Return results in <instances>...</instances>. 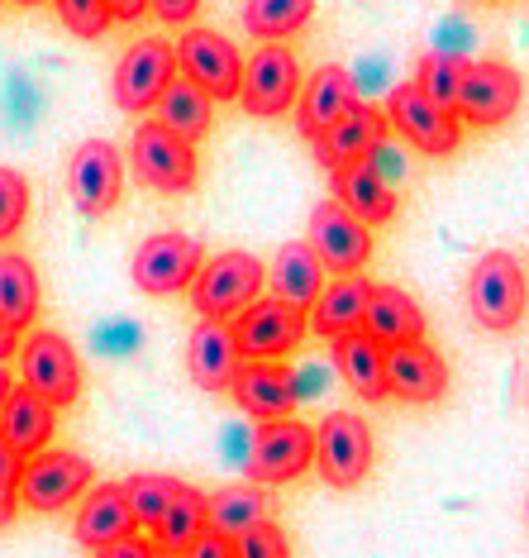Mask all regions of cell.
Masks as SVG:
<instances>
[{
  "label": "cell",
  "mask_w": 529,
  "mask_h": 558,
  "mask_svg": "<svg viewBox=\"0 0 529 558\" xmlns=\"http://www.w3.org/2000/svg\"><path fill=\"white\" fill-rule=\"evenodd\" d=\"M262 282H268L262 258H254V253H244V248L216 253V258H206V268H200V277L192 282V306L200 311V320L234 325L238 315L262 296Z\"/></svg>",
  "instance_id": "1"
},
{
  "label": "cell",
  "mask_w": 529,
  "mask_h": 558,
  "mask_svg": "<svg viewBox=\"0 0 529 558\" xmlns=\"http://www.w3.org/2000/svg\"><path fill=\"white\" fill-rule=\"evenodd\" d=\"M525 268L520 258L506 248H491L472 263V277H468V306H472V320L491 329V335H510L515 325L525 320Z\"/></svg>",
  "instance_id": "2"
},
{
  "label": "cell",
  "mask_w": 529,
  "mask_h": 558,
  "mask_svg": "<svg viewBox=\"0 0 529 558\" xmlns=\"http://www.w3.org/2000/svg\"><path fill=\"white\" fill-rule=\"evenodd\" d=\"M386 124L425 158H448L463 144V120L439 106V100H430L415 82H401L386 96Z\"/></svg>",
  "instance_id": "3"
},
{
  "label": "cell",
  "mask_w": 529,
  "mask_h": 558,
  "mask_svg": "<svg viewBox=\"0 0 529 558\" xmlns=\"http://www.w3.org/2000/svg\"><path fill=\"white\" fill-rule=\"evenodd\" d=\"M20 387L39 391L48 405H77L82 397V359L72 349V339H62L58 329H34L29 339H20Z\"/></svg>",
  "instance_id": "4"
},
{
  "label": "cell",
  "mask_w": 529,
  "mask_h": 558,
  "mask_svg": "<svg viewBox=\"0 0 529 558\" xmlns=\"http://www.w3.org/2000/svg\"><path fill=\"white\" fill-rule=\"evenodd\" d=\"M130 162L134 177L144 186H153L162 196H182L196 186V144H186L182 134H172L168 124L144 120L130 138Z\"/></svg>",
  "instance_id": "5"
},
{
  "label": "cell",
  "mask_w": 529,
  "mask_h": 558,
  "mask_svg": "<svg viewBox=\"0 0 529 558\" xmlns=\"http://www.w3.org/2000/svg\"><path fill=\"white\" fill-rule=\"evenodd\" d=\"M372 425L353 411H330L315 425V468L330 487L348 492L372 473Z\"/></svg>",
  "instance_id": "6"
},
{
  "label": "cell",
  "mask_w": 529,
  "mask_h": 558,
  "mask_svg": "<svg viewBox=\"0 0 529 558\" xmlns=\"http://www.w3.org/2000/svg\"><path fill=\"white\" fill-rule=\"evenodd\" d=\"M91 477L96 468L86 453H72V449H44L24 463V477H20V506L39 515H53V511H67L77 497L91 492Z\"/></svg>",
  "instance_id": "7"
},
{
  "label": "cell",
  "mask_w": 529,
  "mask_h": 558,
  "mask_svg": "<svg viewBox=\"0 0 529 558\" xmlns=\"http://www.w3.org/2000/svg\"><path fill=\"white\" fill-rule=\"evenodd\" d=\"M206 268V248L196 234H148L134 253V282L148 296H176V291H192V282Z\"/></svg>",
  "instance_id": "8"
},
{
  "label": "cell",
  "mask_w": 529,
  "mask_h": 558,
  "mask_svg": "<svg viewBox=\"0 0 529 558\" xmlns=\"http://www.w3.org/2000/svg\"><path fill=\"white\" fill-rule=\"evenodd\" d=\"M300 96V62L286 44H258V53L244 62V86H238V106L258 120H276L296 110Z\"/></svg>",
  "instance_id": "9"
},
{
  "label": "cell",
  "mask_w": 529,
  "mask_h": 558,
  "mask_svg": "<svg viewBox=\"0 0 529 558\" xmlns=\"http://www.w3.org/2000/svg\"><path fill=\"white\" fill-rule=\"evenodd\" d=\"M315 468V429L296 415L286 421L254 425V459H248V477L258 487H286L300 473Z\"/></svg>",
  "instance_id": "10"
},
{
  "label": "cell",
  "mask_w": 529,
  "mask_h": 558,
  "mask_svg": "<svg viewBox=\"0 0 529 558\" xmlns=\"http://www.w3.org/2000/svg\"><path fill=\"white\" fill-rule=\"evenodd\" d=\"M310 335V315L286 306L276 296H258L254 306L234 320L238 353L254 363H282L292 349H300V339Z\"/></svg>",
  "instance_id": "11"
},
{
  "label": "cell",
  "mask_w": 529,
  "mask_h": 558,
  "mask_svg": "<svg viewBox=\"0 0 529 558\" xmlns=\"http://www.w3.org/2000/svg\"><path fill=\"white\" fill-rule=\"evenodd\" d=\"M182 77V68H176V48L162 44V39H138L124 48L120 68H115V106L124 116H144V110H153L162 92Z\"/></svg>",
  "instance_id": "12"
},
{
  "label": "cell",
  "mask_w": 529,
  "mask_h": 558,
  "mask_svg": "<svg viewBox=\"0 0 529 558\" xmlns=\"http://www.w3.org/2000/svg\"><path fill=\"white\" fill-rule=\"evenodd\" d=\"M520 100H525V77L510 62H468L453 116L463 124H477V130H491V124H506L520 110Z\"/></svg>",
  "instance_id": "13"
},
{
  "label": "cell",
  "mask_w": 529,
  "mask_h": 558,
  "mask_svg": "<svg viewBox=\"0 0 529 558\" xmlns=\"http://www.w3.org/2000/svg\"><path fill=\"white\" fill-rule=\"evenodd\" d=\"M306 244L320 253L324 272H334V277L362 272V263L372 258V230L339 196L320 201V206L310 210V239Z\"/></svg>",
  "instance_id": "14"
},
{
  "label": "cell",
  "mask_w": 529,
  "mask_h": 558,
  "mask_svg": "<svg viewBox=\"0 0 529 558\" xmlns=\"http://www.w3.org/2000/svg\"><path fill=\"white\" fill-rule=\"evenodd\" d=\"M176 68H182V77H192L200 92H210L216 100H238L244 58H238V48L224 39V34L192 24V29L182 34V44H176Z\"/></svg>",
  "instance_id": "15"
},
{
  "label": "cell",
  "mask_w": 529,
  "mask_h": 558,
  "mask_svg": "<svg viewBox=\"0 0 529 558\" xmlns=\"http://www.w3.org/2000/svg\"><path fill=\"white\" fill-rule=\"evenodd\" d=\"M124 192V158L110 138H86L67 162V196L82 215H110Z\"/></svg>",
  "instance_id": "16"
},
{
  "label": "cell",
  "mask_w": 529,
  "mask_h": 558,
  "mask_svg": "<svg viewBox=\"0 0 529 558\" xmlns=\"http://www.w3.org/2000/svg\"><path fill=\"white\" fill-rule=\"evenodd\" d=\"M230 397L238 401V411L248 415V421L268 425V421H286V415H296V367L286 363H254L244 359V367H238Z\"/></svg>",
  "instance_id": "17"
},
{
  "label": "cell",
  "mask_w": 529,
  "mask_h": 558,
  "mask_svg": "<svg viewBox=\"0 0 529 558\" xmlns=\"http://www.w3.org/2000/svg\"><path fill=\"white\" fill-rule=\"evenodd\" d=\"M238 367H244V353H238L234 325L200 320L192 335H186V377H192L200 391H230Z\"/></svg>",
  "instance_id": "18"
},
{
  "label": "cell",
  "mask_w": 529,
  "mask_h": 558,
  "mask_svg": "<svg viewBox=\"0 0 529 558\" xmlns=\"http://www.w3.org/2000/svg\"><path fill=\"white\" fill-rule=\"evenodd\" d=\"M386 110H377V106H368V100H358V106L348 110L344 120L334 124L330 134L315 144V158L324 162L330 172H344V168H358V162H368L377 148L386 144Z\"/></svg>",
  "instance_id": "19"
},
{
  "label": "cell",
  "mask_w": 529,
  "mask_h": 558,
  "mask_svg": "<svg viewBox=\"0 0 529 558\" xmlns=\"http://www.w3.org/2000/svg\"><path fill=\"white\" fill-rule=\"evenodd\" d=\"M386 383H392L396 401L434 405L448 391V363L439 359V349H430L425 339L396 344V349H386Z\"/></svg>",
  "instance_id": "20"
},
{
  "label": "cell",
  "mask_w": 529,
  "mask_h": 558,
  "mask_svg": "<svg viewBox=\"0 0 529 558\" xmlns=\"http://www.w3.org/2000/svg\"><path fill=\"white\" fill-rule=\"evenodd\" d=\"M353 106H358V86H353L348 72H344V68H320L306 86H300V100H296V134H306L310 144H320V138L330 134Z\"/></svg>",
  "instance_id": "21"
},
{
  "label": "cell",
  "mask_w": 529,
  "mask_h": 558,
  "mask_svg": "<svg viewBox=\"0 0 529 558\" xmlns=\"http://www.w3.org/2000/svg\"><path fill=\"white\" fill-rule=\"evenodd\" d=\"M134 530H138V520L130 511V497H124V482H100V487H91L82 497L72 535L91 554H100V549H110V544H120L124 535H134Z\"/></svg>",
  "instance_id": "22"
},
{
  "label": "cell",
  "mask_w": 529,
  "mask_h": 558,
  "mask_svg": "<svg viewBox=\"0 0 529 558\" xmlns=\"http://www.w3.org/2000/svg\"><path fill=\"white\" fill-rule=\"evenodd\" d=\"M368 301H372V282L362 272L334 277V282H324L320 301L310 306V329L334 344V339L362 329V320H368Z\"/></svg>",
  "instance_id": "23"
},
{
  "label": "cell",
  "mask_w": 529,
  "mask_h": 558,
  "mask_svg": "<svg viewBox=\"0 0 529 558\" xmlns=\"http://www.w3.org/2000/svg\"><path fill=\"white\" fill-rule=\"evenodd\" d=\"M334 373L353 387V397L362 401H386L392 383H386V344H377L368 329H353V335L334 339Z\"/></svg>",
  "instance_id": "24"
},
{
  "label": "cell",
  "mask_w": 529,
  "mask_h": 558,
  "mask_svg": "<svg viewBox=\"0 0 529 558\" xmlns=\"http://www.w3.org/2000/svg\"><path fill=\"white\" fill-rule=\"evenodd\" d=\"M268 287L276 301H286V306L296 311H310L315 301H320L324 291V263L320 253H315L310 244H300V239H292V244L276 248L272 268H268Z\"/></svg>",
  "instance_id": "25"
},
{
  "label": "cell",
  "mask_w": 529,
  "mask_h": 558,
  "mask_svg": "<svg viewBox=\"0 0 529 558\" xmlns=\"http://www.w3.org/2000/svg\"><path fill=\"white\" fill-rule=\"evenodd\" d=\"M0 429H5V439L15 444L24 459H34V453H44L48 444H53L58 405H48L39 391H29V387H15L10 401L0 405Z\"/></svg>",
  "instance_id": "26"
},
{
  "label": "cell",
  "mask_w": 529,
  "mask_h": 558,
  "mask_svg": "<svg viewBox=\"0 0 529 558\" xmlns=\"http://www.w3.org/2000/svg\"><path fill=\"white\" fill-rule=\"evenodd\" d=\"M334 196L344 201V206L358 215L362 225H392L396 220V210H401V201H396V186L386 182L382 172L372 168V162H358V168H344V172H334Z\"/></svg>",
  "instance_id": "27"
},
{
  "label": "cell",
  "mask_w": 529,
  "mask_h": 558,
  "mask_svg": "<svg viewBox=\"0 0 529 558\" xmlns=\"http://www.w3.org/2000/svg\"><path fill=\"white\" fill-rule=\"evenodd\" d=\"M362 329H368L377 344H386V349L415 344V339H425V311L415 306L410 291H401V287H372L368 320H362Z\"/></svg>",
  "instance_id": "28"
},
{
  "label": "cell",
  "mask_w": 529,
  "mask_h": 558,
  "mask_svg": "<svg viewBox=\"0 0 529 558\" xmlns=\"http://www.w3.org/2000/svg\"><path fill=\"white\" fill-rule=\"evenodd\" d=\"M44 306V287H39V272L24 253H0V320L10 329H29L34 315Z\"/></svg>",
  "instance_id": "29"
},
{
  "label": "cell",
  "mask_w": 529,
  "mask_h": 558,
  "mask_svg": "<svg viewBox=\"0 0 529 558\" xmlns=\"http://www.w3.org/2000/svg\"><path fill=\"white\" fill-rule=\"evenodd\" d=\"M153 110H158V124H168L186 144H200V138L210 134V120H216V96L200 92L192 77H176Z\"/></svg>",
  "instance_id": "30"
},
{
  "label": "cell",
  "mask_w": 529,
  "mask_h": 558,
  "mask_svg": "<svg viewBox=\"0 0 529 558\" xmlns=\"http://www.w3.org/2000/svg\"><path fill=\"white\" fill-rule=\"evenodd\" d=\"M272 520V487H258V482H238V487H224L210 497V530L216 535L238 539L244 530Z\"/></svg>",
  "instance_id": "31"
},
{
  "label": "cell",
  "mask_w": 529,
  "mask_h": 558,
  "mask_svg": "<svg viewBox=\"0 0 529 558\" xmlns=\"http://www.w3.org/2000/svg\"><path fill=\"white\" fill-rule=\"evenodd\" d=\"M210 530V497L200 487H182V497L168 506V515H162V525L153 530V539L162 544L168 554H182Z\"/></svg>",
  "instance_id": "32"
},
{
  "label": "cell",
  "mask_w": 529,
  "mask_h": 558,
  "mask_svg": "<svg viewBox=\"0 0 529 558\" xmlns=\"http://www.w3.org/2000/svg\"><path fill=\"white\" fill-rule=\"evenodd\" d=\"M315 0H244V29L258 44H282L286 34L306 29Z\"/></svg>",
  "instance_id": "33"
},
{
  "label": "cell",
  "mask_w": 529,
  "mask_h": 558,
  "mask_svg": "<svg viewBox=\"0 0 529 558\" xmlns=\"http://www.w3.org/2000/svg\"><path fill=\"white\" fill-rule=\"evenodd\" d=\"M186 482L182 477H168V473H138L124 482V497H130V511L138 520V530H158L162 515H168V506L182 497Z\"/></svg>",
  "instance_id": "34"
},
{
  "label": "cell",
  "mask_w": 529,
  "mask_h": 558,
  "mask_svg": "<svg viewBox=\"0 0 529 558\" xmlns=\"http://www.w3.org/2000/svg\"><path fill=\"white\" fill-rule=\"evenodd\" d=\"M39 120H44V86L34 82L29 72H10V77L0 82V124L24 134Z\"/></svg>",
  "instance_id": "35"
},
{
  "label": "cell",
  "mask_w": 529,
  "mask_h": 558,
  "mask_svg": "<svg viewBox=\"0 0 529 558\" xmlns=\"http://www.w3.org/2000/svg\"><path fill=\"white\" fill-rule=\"evenodd\" d=\"M463 72H468V58L463 53H425L420 68H415V86H420L430 100H439L444 110H453L458 106Z\"/></svg>",
  "instance_id": "36"
},
{
  "label": "cell",
  "mask_w": 529,
  "mask_h": 558,
  "mask_svg": "<svg viewBox=\"0 0 529 558\" xmlns=\"http://www.w3.org/2000/svg\"><path fill=\"white\" fill-rule=\"evenodd\" d=\"M53 5H58L62 29L77 34V39H100V34H110V24H115L106 0H53Z\"/></svg>",
  "instance_id": "37"
},
{
  "label": "cell",
  "mask_w": 529,
  "mask_h": 558,
  "mask_svg": "<svg viewBox=\"0 0 529 558\" xmlns=\"http://www.w3.org/2000/svg\"><path fill=\"white\" fill-rule=\"evenodd\" d=\"M91 349L100 359H130V353L144 349V329L130 315H110V320H100L91 329Z\"/></svg>",
  "instance_id": "38"
},
{
  "label": "cell",
  "mask_w": 529,
  "mask_h": 558,
  "mask_svg": "<svg viewBox=\"0 0 529 558\" xmlns=\"http://www.w3.org/2000/svg\"><path fill=\"white\" fill-rule=\"evenodd\" d=\"M24 215H29V182L15 168H0V244L20 234Z\"/></svg>",
  "instance_id": "39"
},
{
  "label": "cell",
  "mask_w": 529,
  "mask_h": 558,
  "mask_svg": "<svg viewBox=\"0 0 529 558\" xmlns=\"http://www.w3.org/2000/svg\"><path fill=\"white\" fill-rule=\"evenodd\" d=\"M234 558H292V539L276 520H262L234 539Z\"/></svg>",
  "instance_id": "40"
},
{
  "label": "cell",
  "mask_w": 529,
  "mask_h": 558,
  "mask_svg": "<svg viewBox=\"0 0 529 558\" xmlns=\"http://www.w3.org/2000/svg\"><path fill=\"white\" fill-rule=\"evenodd\" d=\"M220 459L248 473V459H254V429H248L244 421H230V425H224V435H220Z\"/></svg>",
  "instance_id": "41"
},
{
  "label": "cell",
  "mask_w": 529,
  "mask_h": 558,
  "mask_svg": "<svg viewBox=\"0 0 529 558\" xmlns=\"http://www.w3.org/2000/svg\"><path fill=\"white\" fill-rule=\"evenodd\" d=\"M96 558H172L168 549H162V544L153 539V535H124L120 544H110V549H100Z\"/></svg>",
  "instance_id": "42"
},
{
  "label": "cell",
  "mask_w": 529,
  "mask_h": 558,
  "mask_svg": "<svg viewBox=\"0 0 529 558\" xmlns=\"http://www.w3.org/2000/svg\"><path fill=\"white\" fill-rule=\"evenodd\" d=\"M148 10L162 24H176V29H192V20L200 15V0H148Z\"/></svg>",
  "instance_id": "43"
},
{
  "label": "cell",
  "mask_w": 529,
  "mask_h": 558,
  "mask_svg": "<svg viewBox=\"0 0 529 558\" xmlns=\"http://www.w3.org/2000/svg\"><path fill=\"white\" fill-rule=\"evenodd\" d=\"M324 387H330V367H324V363H300V367H296V397H300V401L320 397Z\"/></svg>",
  "instance_id": "44"
},
{
  "label": "cell",
  "mask_w": 529,
  "mask_h": 558,
  "mask_svg": "<svg viewBox=\"0 0 529 558\" xmlns=\"http://www.w3.org/2000/svg\"><path fill=\"white\" fill-rule=\"evenodd\" d=\"M24 453L15 449V444L5 439V429H0V482H10V487H20V477H24Z\"/></svg>",
  "instance_id": "45"
},
{
  "label": "cell",
  "mask_w": 529,
  "mask_h": 558,
  "mask_svg": "<svg viewBox=\"0 0 529 558\" xmlns=\"http://www.w3.org/2000/svg\"><path fill=\"white\" fill-rule=\"evenodd\" d=\"M186 558H234V539L230 535H216V530H206L192 549H186Z\"/></svg>",
  "instance_id": "46"
},
{
  "label": "cell",
  "mask_w": 529,
  "mask_h": 558,
  "mask_svg": "<svg viewBox=\"0 0 529 558\" xmlns=\"http://www.w3.org/2000/svg\"><path fill=\"white\" fill-rule=\"evenodd\" d=\"M368 162H372V168L382 172L392 186L401 182V172H406V158H401V148H392V144H382V148H377V154H372Z\"/></svg>",
  "instance_id": "47"
},
{
  "label": "cell",
  "mask_w": 529,
  "mask_h": 558,
  "mask_svg": "<svg viewBox=\"0 0 529 558\" xmlns=\"http://www.w3.org/2000/svg\"><path fill=\"white\" fill-rule=\"evenodd\" d=\"M110 15H115V24H138L148 15V0H106Z\"/></svg>",
  "instance_id": "48"
},
{
  "label": "cell",
  "mask_w": 529,
  "mask_h": 558,
  "mask_svg": "<svg viewBox=\"0 0 529 558\" xmlns=\"http://www.w3.org/2000/svg\"><path fill=\"white\" fill-rule=\"evenodd\" d=\"M20 515V492L10 487V482H0V530H10Z\"/></svg>",
  "instance_id": "49"
},
{
  "label": "cell",
  "mask_w": 529,
  "mask_h": 558,
  "mask_svg": "<svg viewBox=\"0 0 529 558\" xmlns=\"http://www.w3.org/2000/svg\"><path fill=\"white\" fill-rule=\"evenodd\" d=\"M15 353H20V329H10L5 320H0V363L15 359Z\"/></svg>",
  "instance_id": "50"
},
{
  "label": "cell",
  "mask_w": 529,
  "mask_h": 558,
  "mask_svg": "<svg viewBox=\"0 0 529 558\" xmlns=\"http://www.w3.org/2000/svg\"><path fill=\"white\" fill-rule=\"evenodd\" d=\"M10 391H15V377H10V373H5V363H0V405L10 401Z\"/></svg>",
  "instance_id": "51"
},
{
  "label": "cell",
  "mask_w": 529,
  "mask_h": 558,
  "mask_svg": "<svg viewBox=\"0 0 529 558\" xmlns=\"http://www.w3.org/2000/svg\"><path fill=\"white\" fill-rule=\"evenodd\" d=\"M520 401L529 405V367H525V377H520Z\"/></svg>",
  "instance_id": "52"
},
{
  "label": "cell",
  "mask_w": 529,
  "mask_h": 558,
  "mask_svg": "<svg viewBox=\"0 0 529 558\" xmlns=\"http://www.w3.org/2000/svg\"><path fill=\"white\" fill-rule=\"evenodd\" d=\"M15 5H44V0H15Z\"/></svg>",
  "instance_id": "53"
},
{
  "label": "cell",
  "mask_w": 529,
  "mask_h": 558,
  "mask_svg": "<svg viewBox=\"0 0 529 558\" xmlns=\"http://www.w3.org/2000/svg\"><path fill=\"white\" fill-rule=\"evenodd\" d=\"M525 515H529V501H525Z\"/></svg>",
  "instance_id": "54"
},
{
  "label": "cell",
  "mask_w": 529,
  "mask_h": 558,
  "mask_svg": "<svg viewBox=\"0 0 529 558\" xmlns=\"http://www.w3.org/2000/svg\"><path fill=\"white\" fill-rule=\"evenodd\" d=\"M0 5H5V0H0Z\"/></svg>",
  "instance_id": "55"
}]
</instances>
